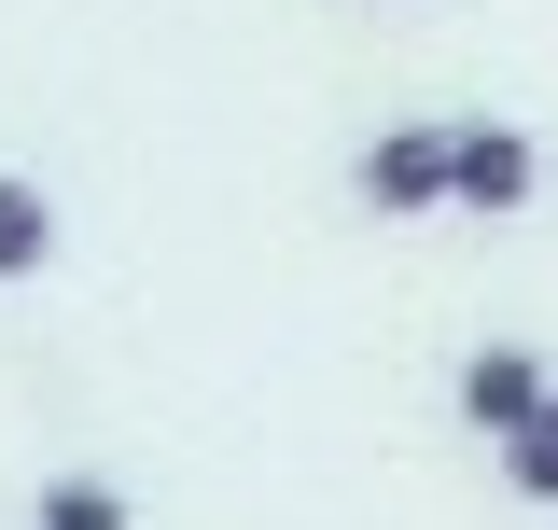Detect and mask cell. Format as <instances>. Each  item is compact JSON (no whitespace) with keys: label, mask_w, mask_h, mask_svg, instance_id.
Listing matches in <instances>:
<instances>
[{"label":"cell","mask_w":558,"mask_h":530,"mask_svg":"<svg viewBox=\"0 0 558 530\" xmlns=\"http://www.w3.org/2000/svg\"><path fill=\"white\" fill-rule=\"evenodd\" d=\"M349 196L377 209V224H433L447 209V127H377L363 168H349Z\"/></svg>","instance_id":"obj_1"},{"label":"cell","mask_w":558,"mask_h":530,"mask_svg":"<svg viewBox=\"0 0 558 530\" xmlns=\"http://www.w3.org/2000/svg\"><path fill=\"white\" fill-rule=\"evenodd\" d=\"M531 182H545V154H531V127H447V209H531Z\"/></svg>","instance_id":"obj_2"},{"label":"cell","mask_w":558,"mask_h":530,"mask_svg":"<svg viewBox=\"0 0 558 530\" xmlns=\"http://www.w3.org/2000/svg\"><path fill=\"white\" fill-rule=\"evenodd\" d=\"M531 405H545V363H531V349H517V335H488L475 363H461V419H475L488 447H502V433H517V419H531Z\"/></svg>","instance_id":"obj_3"},{"label":"cell","mask_w":558,"mask_h":530,"mask_svg":"<svg viewBox=\"0 0 558 530\" xmlns=\"http://www.w3.org/2000/svg\"><path fill=\"white\" fill-rule=\"evenodd\" d=\"M43 265H57V196L0 168V279H43Z\"/></svg>","instance_id":"obj_4"},{"label":"cell","mask_w":558,"mask_h":530,"mask_svg":"<svg viewBox=\"0 0 558 530\" xmlns=\"http://www.w3.org/2000/svg\"><path fill=\"white\" fill-rule=\"evenodd\" d=\"M43 530H140L112 474H43Z\"/></svg>","instance_id":"obj_5"},{"label":"cell","mask_w":558,"mask_h":530,"mask_svg":"<svg viewBox=\"0 0 558 530\" xmlns=\"http://www.w3.org/2000/svg\"><path fill=\"white\" fill-rule=\"evenodd\" d=\"M502 474H517V489H531V503H558V392L531 405V419H517V433H502Z\"/></svg>","instance_id":"obj_6"}]
</instances>
